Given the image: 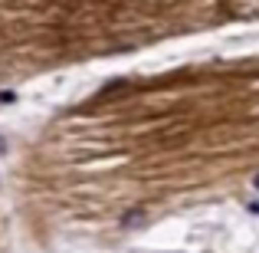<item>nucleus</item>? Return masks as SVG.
<instances>
[{"label": "nucleus", "instance_id": "obj_1", "mask_svg": "<svg viewBox=\"0 0 259 253\" xmlns=\"http://www.w3.org/2000/svg\"><path fill=\"white\" fill-rule=\"evenodd\" d=\"M256 188H259V174H256Z\"/></svg>", "mask_w": 259, "mask_h": 253}]
</instances>
